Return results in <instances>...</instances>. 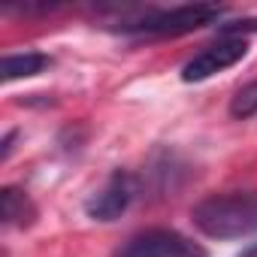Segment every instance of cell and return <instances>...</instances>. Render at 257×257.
<instances>
[{"label":"cell","mask_w":257,"mask_h":257,"mask_svg":"<svg viewBox=\"0 0 257 257\" xmlns=\"http://www.w3.org/2000/svg\"><path fill=\"white\" fill-rule=\"evenodd\" d=\"M191 221L209 239H245L257 233V188L209 194L191 209Z\"/></svg>","instance_id":"obj_1"},{"label":"cell","mask_w":257,"mask_h":257,"mask_svg":"<svg viewBox=\"0 0 257 257\" xmlns=\"http://www.w3.org/2000/svg\"><path fill=\"white\" fill-rule=\"evenodd\" d=\"M221 7L215 4H194V7H173V10H152L140 19L118 22V34H134V37H179L200 31L221 19Z\"/></svg>","instance_id":"obj_2"},{"label":"cell","mask_w":257,"mask_h":257,"mask_svg":"<svg viewBox=\"0 0 257 257\" xmlns=\"http://www.w3.org/2000/svg\"><path fill=\"white\" fill-rule=\"evenodd\" d=\"M112 257H206V248L170 227H149L134 233Z\"/></svg>","instance_id":"obj_3"},{"label":"cell","mask_w":257,"mask_h":257,"mask_svg":"<svg viewBox=\"0 0 257 257\" xmlns=\"http://www.w3.org/2000/svg\"><path fill=\"white\" fill-rule=\"evenodd\" d=\"M248 55V43L245 37H218L215 43L203 46L191 61H185L182 67V82H206L215 73L230 70L233 64H239Z\"/></svg>","instance_id":"obj_4"},{"label":"cell","mask_w":257,"mask_h":257,"mask_svg":"<svg viewBox=\"0 0 257 257\" xmlns=\"http://www.w3.org/2000/svg\"><path fill=\"white\" fill-rule=\"evenodd\" d=\"M137 197V179L127 170H115L106 185L85 203V212L94 221H115L121 218V212H127V206Z\"/></svg>","instance_id":"obj_5"},{"label":"cell","mask_w":257,"mask_h":257,"mask_svg":"<svg viewBox=\"0 0 257 257\" xmlns=\"http://www.w3.org/2000/svg\"><path fill=\"white\" fill-rule=\"evenodd\" d=\"M0 218L7 227H28L37 218V206L22 188H4L0 191Z\"/></svg>","instance_id":"obj_6"},{"label":"cell","mask_w":257,"mask_h":257,"mask_svg":"<svg viewBox=\"0 0 257 257\" xmlns=\"http://www.w3.org/2000/svg\"><path fill=\"white\" fill-rule=\"evenodd\" d=\"M52 64L49 55L43 52H19V55H7L4 64H0V76L4 82H16V79H31L37 73H43Z\"/></svg>","instance_id":"obj_7"},{"label":"cell","mask_w":257,"mask_h":257,"mask_svg":"<svg viewBox=\"0 0 257 257\" xmlns=\"http://www.w3.org/2000/svg\"><path fill=\"white\" fill-rule=\"evenodd\" d=\"M230 115L236 121H248L257 115V82H248L245 88L236 91V97L230 100Z\"/></svg>","instance_id":"obj_8"},{"label":"cell","mask_w":257,"mask_h":257,"mask_svg":"<svg viewBox=\"0 0 257 257\" xmlns=\"http://www.w3.org/2000/svg\"><path fill=\"white\" fill-rule=\"evenodd\" d=\"M239 25H242V22H239ZM236 31H239L236 25H224V28H221V37H233ZM245 31H257V22H245Z\"/></svg>","instance_id":"obj_9"},{"label":"cell","mask_w":257,"mask_h":257,"mask_svg":"<svg viewBox=\"0 0 257 257\" xmlns=\"http://www.w3.org/2000/svg\"><path fill=\"white\" fill-rule=\"evenodd\" d=\"M13 140H16V134H7V140H4V161H7L10 152H13Z\"/></svg>","instance_id":"obj_10"}]
</instances>
